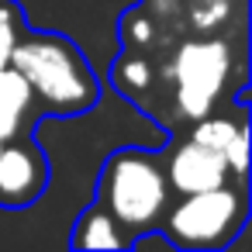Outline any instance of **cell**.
Wrapping results in <instances>:
<instances>
[{
  "label": "cell",
  "mask_w": 252,
  "mask_h": 252,
  "mask_svg": "<svg viewBox=\"0 0 252 252\" xmlns=\"http://www.w3.org/2000/svg\"><path fill=\"white\" fill-rule=\"evenodd\" d=\"M11 66L28 80L35 100H42L56 114H76L97 100L100 83L94 69L87 66L80 49L63 35L49 32H35L28 38L18 35Z\"/></svg>",
  "instance_id": "1"
},
{
  "label": "cell",
  "mask_w": 252,
  "mask_h": 252,
  "mask_svg": "<svg viewBox=\"0 0 252 252\" xmlns=\"http://www.w3.org/2000/svg\"><path fill=\"white\" fill-rule=\"evenodd\" d=\"M100 207L125 228V231H152L166 207H169V180L166 169L138 152V149H121L107 156L100 169V187H97Z\"/></svg>",
  "instance_id": "2"
},
{
  "label": "cell",
  "mask_w": 252,
  "mask_h": 252,
  "mask_svg": "<svg viewBox=\"0 0 252 252\" xmlns=\"http://www.w3.org/2000/svg\"><path fill=\"white\" fill-rule=\"evenodd\" d=\"M249 214L245 190L238 187H214L200 193H180L173 207H166L159 228L176 249H221L228 245Z\"/></svg>",
  "instance_id": "3"
},
{
  "label": "cell",
  "mask_w": 252,
  "mask_h": 252,
  "mask_svg": "<svg viewBox=\"0 0 252 252\" xmlns=\"http://www.w3.org/2000/svg\"><path fill=\"white\" fill-rule=\"evenodd\" d=\"M231 45L221 38H187L173 63H166V76L173 80L176 114L197 121L214 111L228 76H231Z\"/></svg>",
  "instance_id": "4"
},
{
  "label": "cell",
  "mask_w": 252,
  "mask_h": 252,
  "mask_svg": "<svg viewBox=\"0 0 252 252\" xmlns=\"http://www.w3.org/2000/svg\"><path fill=\"white\" fill-rule=\"evenodd\" d=\"M49 166L35 142L11 138V145H0V204L21 207L32 204L45 187Z\"/></svg>",
  "instance_id": "5"
},
{
  "label": "cell",
  "mask_w": 252,
  "mask_h": 252,
  "mask_svg": "<svg viewBox=\"0 0 252 252\" xmlns=\"http://www.w3.org/2000/svg\"><path fill=\"white\" fill-rule=\"evenodd\" d=\"M231 176L228 162L221 152L207 149V145H197V142H183L173 149L169 156V166H166V180H169V190L176 193H200V190H214V187H224Z\"/></svg>",
  "instance_id": "6"
},
{
  "label": "cell",
  "mask_w": 252,
  "mask_h": 252,
  "mask_svg": "<svg viewBox=\"0 0 252 252\" xmlns=\"http://www.w3.org/2000/svg\"><path fill=\"white\" fill-rule=\"evenodd\" d=\"M35 118V94L28 80L14 69H0V142H11L25 131V125Z\"/></svg>",
  "instance_id": "7"
},
{
  "label": "cell",
  "mask_w": 252,
  "mask_h": 252,
  "mask_svg": "<svg viewBox=\"0 0 252 252\" xmlns=\"http://www.w3.org/2000/svg\"><path fill=\"white\" fill-rule=\"evenodd\" d=\"M125 245L128 238L121 235V224L104 207H90L76 218L73 249H125Z\"/></svg>",
  "instance_id": "8"
},
{
  "label": "cell",
  "mask_w": 252,
  "mask_h": 252,
  "mask_svg": "<svg viewBox=\"0 0 252 252\" xmlns=\"http://www.w3.org/2000/svg\"><path fill=\"white\" fill-rule=\"evenodd\" d=\"M242 125H245V121H235V118H228V114H204V118H197V121H193L190 142L207 145V149H214V152H221V156H224L228 142L235 138V131H238Z\"/></svg>",
  "instance_id": "9"
},
{
  "label": "cell",
  "mask_w": 252,
  "mask_h": 252,
  "mask_svg": "<svg viewBox=\"0 0 252 252\" xmlns=\"http://www.w3.org/2000/svg\"><path fill=\"white\" fill-rule=\"evenodd\" d=\"M114 80L125 87V90H149L152 80H156V69L149 59H138V56H128L114 66Z\"/></svg>",
  "instance_id": "10"
},
{
  "label": "cell",
  "mask_w": 252,
  "mask_h": 252,
  "mask_svg": "<svg viewBox=\"0 0 252 252\" xmlns=\"http://www.w3.org/2000/svg\"><path fill=\"white\" fill-rule=\"evenodd\" d=\"M231 14V4L228 0H193L190 4V25L197 32H214L228 21Z\"/></svg>",
  "instance_id": "11"
},
{
  "label": "cell",
  "mask_w": 252,
  "mask_h": 252,
  "mask_svg": "<svg viewBox=\"0 0 252 252\" xmlns=\"http://www.w3.org/2000/svg\"><path fill=\"white\" fill-rule=\"evenodd\" d=\"M21 35V14L14 4L0 0V69L11 66V52H14V42Z\"/></svg>",
  "instance_id": "12"
},
{
  "label": "cell",
  "mask_w": 252,
  "mask_h": 252,
  "mask_svg": "<svg viewBox=\"0 0 252 252\" xmlns=\"http://www.w3.org/2000/svg\"><path fill=\"white\" fill-rule=\"evenodd\" d=\"M224 162H228V169H231L238 180H245V166H249V128H245V125H242V128L235 131V138L228 142Z\"/></svg>",
  "instance_id": "13"
},
{
  "label": "cell",
  "mask_w": 252,
  "mask_h": 252,
  "mask_svg": "<svg viewBox=\"0 0 252 252\" xmlns=\"http://www.w3.org/2000/svg\"><path fill=\"white\" fill-rule=\"evenodd\" d=\"M0 145H4V142H0Z\"/></svg>",
  "instance_id": "14"
}]
</instances>
